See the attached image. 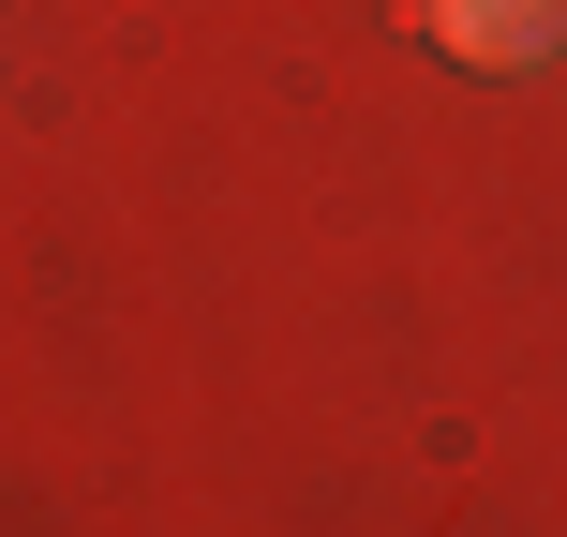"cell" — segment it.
<instances>
[{
  "instance_id": "cell-1",
  "label": "cell",
  "mask_w": 567,
  "mask_h": 537,
  "mask_svg": "<svg viewBox=\"0 0 567 537\" xmlns=\"http://www.w3.org/2000/svg\"><path fill=\"white\" fill-rule=\"evenodd\" d=\"M419 30L463 60V75H523V60L567 45V0H419Z\"/></svg>"
}]
</instances>
